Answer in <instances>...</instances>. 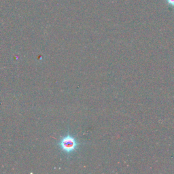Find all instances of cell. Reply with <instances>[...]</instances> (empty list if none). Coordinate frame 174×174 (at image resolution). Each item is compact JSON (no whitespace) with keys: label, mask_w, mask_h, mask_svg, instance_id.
Listing matches in <instances>:
<instances>
[{"label":"cell","mask_w":174,"mask_h":174,"mask_svg":"<svg viewBox=\"0 0 174 174\" xmlns=\"http://www.w3.org/2000/svg\"><path fill=\"white\" fill-rule=\"evenodd\" d=\"M58 145L63 152L70 155L78 150L80 143L75 137L71 135L70 133H67L60 139Z\"/></svg>","instance_id":"1"},{"label":"cell","mask_w":174,"mask_h":174,"mask_svg":"<svg viewBox=\"0 0 174 174\" xmlns=\"http://www.w3.org/2000/svg\"><path fill=\"white\" fill-rule=\"evenodd\" d=\"M165 2H166L167 4L169 5L170 6L174 8V0H165Z\"/></svg>","instance_id":"2"}]
</instances>
